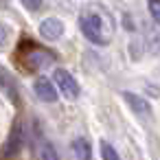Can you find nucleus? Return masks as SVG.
<instances>
[{
    "mask_svg": "<svg viewBox=\"0 0 160 160\" xmlns=\"http://www.w3.org/2000/svg\"><path fill=\"white\" fill-rule=\"evenodd\" d=\"M53 79H55L59 92H62L66 99H77V97H79V83H77V79H75L66 68H57V70L53 72Z\"/></svg>",
    "mask_w": 160,
    "mask_h": 160,
    "instance_id": "nucleus-2",
    "label": "nucleus"
},
{
    "mask_svg": "<svg viewBox=\"0 0 160 160\" xmlns=\"http://www.w3.org/2000/svg\"><path fill=\"white\" fill-rule=\"evenodd\" d=\"M35 94H38V99L40 101H44V103H55L57 101V83H53L51 79H46V77H40L38 81H35Z\"/></svg>",
    "mask_w": 160,
    "mask_h": 160,
    "instance_id": "nucleus-5",
    "label": "nucleus"
},
{
    "mask_svg": "<svg viewBox=\"0 0 160 160\" xmlns=\"http://www.w3.org/2000/svg\"><path fill=\"white\" fill-rule=\"evenodd\" d=\"M40 35L48 42H55L64 35V22L59 18H46L40 22Z\"/></svg>",
    "mask_w": 160,
    "mask_h": 160,
    "instance_id": "nucleus-4",
    "label": "nucleus"
},
{
    "mask_svg": "<svg viewBox=\"0 0 160 160\" xmlns=\"http://www.w3.org/2000/svg\"><path fill=\"white\" fill-rule=\"evenodd\" d=\"M9 40H11V29H9L7 24H0V51L7 48Z\"/></svg>",
    "mask_w": 160,
    "mask_h": 160,
    "instance_id": "nucleus-12",
    "label": "nucleus"
},
{
    "mask_svg": "<svg viewBox=\"0 0 160 160\" xmlns=\"http://www.w3.org/2000/svg\"><path fill=\"white\" fill-rule=\"evenodd\" d=\"M20 2L24 5V9H29V11H38V9L44 5V0H20Z\"/></svg>",
    "mask_w": 160,
    "mask_h": 160,
    "instance_id": "nucleus-13",
    "label": "nucleus"
},
{
    "mask_svg": "<svg viewBox=\"0 0 160 160\" xmlns=\"http://www.w3.org/2000/svg\"><path fill=\"white\" fill-rule=\"evenodd\" d=\"M123 99H125V103L132 108V112H136V114H140V116H149V114H151V105H149L140 94H134V92L125 90V92H123Z\"/></svg>",
    "mask_w": 160,
    "mask_h": 160,
    "instance_id": "nucleus-6",
    "label": "nucleus"
},
{
    "mask_svg": "<svg viewBox=\"0 0 160 160\" xmlns=\"http://www.w3.org/2000/svg\"><path fill=\"white\" fill-rule=\"evenodd\" d=\"M53 59H51V55H46L44 51H35L33 53V57H29V66L31 68H40V66H46V64H51Z\"/></svg>",
    "mask_w": 160,
    "mask_h": 160,
    "instance_id": "nucleus-8",
    "label": "nucleus"
},
{
    "mask_svg": "<svg viewBox=\"0 0 160 160\" xmlns=\"http://www.w3.org/2000/svg\"><path fill=\"white\" fill-rule=\"evenodd\" d=\"M101 158H103V160H118V153H116V149H114L110 142L101 140Z\"/></svg>",
    "mask_w": 160,
    "mask_h": 160,
    "instance_id": "nucleus-10",
    "label": "nucleus"
},
{
    "mask_svg": "<svg viewBox=\"0 0 160 160\" xmlns=\"http://www.w3.org/2000/svg\"><path fill=\"white\" fill-rule=\"evenodd\" d=\"M79 29L86 35L88 42L97 44V46H105L112 38V27L101 18V13L97 11H86L79 18Z\"/></svg>",
    "mask_w": 160,
    "mask_h": 160,
    "instance_id": "nucleus-1",
    "label": "nucleus"
},
{
    "mask_svg": "<svg viewBox=\"0 0 160 160\" xmlns=\"http://www.w3.org/2000/svg\"><path fill=\"white\" fill-rule=\"evenodd\" d=\"M27 145V129H24V125L22 123H18L16 127H13V132H11V136H9V140H7V145H5V149H2V156L5 158H11V156H18L20 153V149Z\"/></svg>",
    "mask_w": 160,
    "mask_h": 160,
    "instance_id": "nucleus-3",
    "label": "nucleus"
},
{
    "mask_svg": "<svg viewBox=\"0 0 160 160\" xmlns=\"http://www.w3.org/2000/svg\"><path fill=\"white\" fill-rule=\"evenodd\" d=\"M38 160H59V156L51 142H42V147L38 151Z\"/></svg>",
    "mask_w": 160,
    "mask_h": 160,
    "instance_id": "nucleus-9",
    "label": "nucleus"
},
{
    "mask_svg": "<svg viewBox=\"0 0 160 160\" xmlns=\"http://www.w3.org/2000/svg\"><path fill=\"white\" fill-rule=\"evenodd\" d=\"M72 153H75V160H90L92 158L90 142L86 138H75L72 140Z\"/></svg>",
    "mask_w": 160,
    "mask_h": 160,
    "instance_id": "nucleus-7",
    "label": "nucleus"
},
{
    "mask_svg": "<svg viewBox=\"0 0 160 160\" xmlns=\"http://www.w3.org/2000/svg\"><path fill=\"white\" fill-rule=\"evenodd\" d=\"M147 9H149V16L153 18V22L160 24V0H149V2H147Z\"/></svg>",
    "mask_w": 160,
    "mask_h": 160,
    "instance_id": "nucleus-11",
    "label": "nucleus"
}]
</instances>
